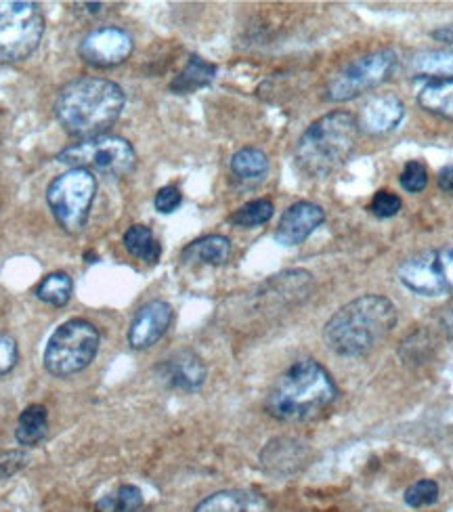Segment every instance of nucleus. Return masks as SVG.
<instances>
[{"label": "nucleus", "instance_id": "cd10ccee", "mask_svg": "<svg viewBox=\"0 0 453 512\" xmlns=\"http://www.w3.org/2000/svg\"><path fill=\"white\" fill-rule=\"evenodd\" d=\"M441 498V487L433 479H420L409 485L403 494V500L409 508H428L435 506Z\"/></svg>", "mask_w": 453, "mask_h": 512}, {"label": "nucleus", "instance_id": "b1692460", "mask_svg": "<svg viewBox=\"0 0 453 512\" xmlns=\"http://www.w3.org/2000/svg\"><path fill=\"white\" fill-rule=\"evenodd\" d=\"M124 248L135 259L149 265H156L162 256V246L156 240L154 231L145 225H133L124 233Z\"/></svg>", "mask_w": 453, "mask_h": 512}, {"label": "nucleus", "instance_id": "a211bd4d", "mask_svg": "<svg viewBox=\"0 0 453 512\" xmlns=\"http://www.w3.org/2000/svg\"><path fill=\"white\" fill-rule=\"evenodd\" d=\"M231 259V240L225 236H204L191 242L183 252L181 261L187 265H225Z\"/></svg>", "mask_w": 453, "mask_h": 512}, {"label": "nucleus", "instance_id": "9d476101", "mask_svg": "<svg viewBox=\"0 0 453 512\" xmlns=\"http://www.w3.org/2000/svg\"><path fill=\"white\" fill-rule=\"evenodd\" d=\"M399 282L418 296L453 294V242L405 259L397 269Z\"/></svg>", "mask_w": 453, "mask_h": 512}, {"label": "nucleus", "instance_id": "f704fd0d", "mask_svg": "<svg viewBox=\"0 0 453 512\" xmlns=\"http://www.w3.org/2000/svg\"><path fill=\"white\" fill-rule=\"evenodd\" d=\"M441 328L449 340H453V301L441 313Z\"/></svg>", "mask_w": 453, "mask_h": 512}, {"label": "nucleus", "instance_id": "473e14b6", "mask_svg": "<svg viewBox=\"0 0 453 512\" xmlns=\"http://www.w3.org/2000/svg\"><path fill=\"white\" fill-rule=\"evenodd\" d=\"M26 464H28L26 454H21V452H3V454H0V479L15 475Z\"/></svg>", "mask_w": 453, "mask_h": 512}, {"label": "nucleus", "instance_id": "39448f33", "mask_svg": "<svg viewBox=\"0 0 453 512\" xmlns=\"http://www.w3.org/2000/svg\"><path fill=\"white\" fill-rule=\"evenodd\" d=\"M101 345L99 330L86 322V319L74 317L63 322L47 340L42 364L45 370L55 378H68L89 368Z\"/></svg>", "mask_w": 453, "mask_h": 512}, {"label": "nucleus", "instance_id": "ddd939ff", "mask_svg": "<svg viewBox=\"0 0 453 512\" xmlns=\"http://www.w3.org/2000/svg\"><path fill=\"white\" fill-rule=\"evenodd\" d=\"M326 221V212L315 202H296L292 204L282 219H279L275 242L282 246H300L305 244L313 233Z\"/></svg>", "mask_w": 453, "mask_h": 512}, {"label": "nucleus", "instance_id": "f8f14e48", "mask_svg": "<svg viewBox=\"0 0 453 512\" xmlns=\"http://www.w3.org/2000/svg\"><path fill=\"white\" fill-rule=\"evenodd\" d=\"M156 376L164 387L181 393H198L208 378V368L204 359L189 349H181L170 353L166 359H162Z\"/></svg>", "mask_w": 453, "mask_h": 512}, {"label": "nucleus", "instance_id": "bb28decb", "mask_svg": "<svg viewBox=\"0 0 453 512\" xmlns=\"http://www.w3.org/2000/svg\"><path fill=\"white\" fill-rule=\"evenodd\" d=\"M275 215V206L271 200H252L244 206L237 208L233 215H231V223L235 227H244V229H254V227H261L267 225Z\"/></svg>", "mask_w": 453, "mask_h": 512}, {"label": "nucleus", "instance_id": "a878e982", "mask_svg": "<svg viewBox=\"0 0 453 512\" xmlns=\"http://www.w3.org/2000/svg\"><path fill=\"white\" fill-rule=\"evenodd\" d=\"M143 504V492L137 485H120L95 504V512H139Z\"/></svg>", "mask_w": 453, "mask_h": 512}, {"label": "nucleus", "instance_id": "f3484780", "mask_svg": "<svg viewBox=\"0 0 453 512\" xmlns=\"http://www.w3.org/2000/svg\"><path fill=\"white\" fill-rule=\"evenodd\" d=\"M214 78H217V66L200 55H191L185 63V68L170 82V91L177 95L196 93L200 89L210 87Z\"/></svg>", "mask_w": 453, "mask_h": 512}, {"label": "nucleus", "instance_id": "7ed1b4c3", "mask_svg": "<svg viewBox=\"0 0 453 512\" xmlns=\"http://www.w3.org/2000/svg\"><path fill=\"white\" fill-rule=\"evenodd\" d=\"M336 399L338 387L330 372L315 359H298L273 382L265 410L279 422H309L332 408Z\"/></svg>", "mask_w": 453, "mask_h": 512}, {"label": "nucleus", "instance_id": "0eeeda50", "mask_svg": "<svg viewBox=\"0 0 453 512\" xmlns=\"http://www.w3.org/2000/svg\"><path fill=\"white\" fill-rule=\"evenodd\" d=\"M97 196V179L84 168H70L55 177L47 187V204L53 212L57 225L78 236L89 221L91 208Z\"/></svg>", "mask_w": 453, "mask_h": 512}, {"label": "nucleus", "instance_id": "c85d7f7f", "mask_svg": "<svg viewBox=\"0 0 453 512\" xmlns=\"http://www.w3.org/2000/svg\"><path fill=\"white\" fill-rule=\"evenodd\" d=\"M399 181L407 194H420V191H424L428 185V170L422 162L412 160L403 166Z\"/></svg>", "mask_w": 453, "mask_h": 512}, {"label": "nucleus", "instance_id": "20e7f679", "mask_svg": "<svg viewBox=\"0 0 453 512\" xmlns=\"http://www.w3.org/2000/svg\"><path fill=\"white\" fill-rule=\"evenodd\" d=\"M357 139V118L349 112L321 116L300 135L294 152L296 166L311 179H326L351 160Z\"/></svg>", "mask_w": 453, "mask_h": 512}, {"label": "nucleus", "instance_id": "6ab92c4d", "mask_svg": "<svg viewBox=\"0 0 453 512\" xmlns=\"http://www.w3.org/2000/svg\"><path fill=\"white\" fill-rule=\"evenodd\" d=\"M409 68L420 78H430V82L453 80V49L420 51L409 61Z\"/></svg>", "mask_w": 453, "mask_h": 512}, {"label": "nucleus", "instance_id": "2eb2a0df", "mask_svg": "<svg viewBox=\"0 0 453 512\" xmlns=\"http://www.w3.org/2000/svg\"><path fill=\"white\" fill-rule=\"evenodd\" d=\"M405 118V105L397 95H378L363 105L357 126L359 133L382 137L397 131Z\"/></svg>", "mask_w": 453, "mask_h": 512}, {"label": "nucleus", "instance_id": "393cba45", "mask_svg": "<svg viewBox=\"0 0 453 512\" xmlns=\"http://www.w3.org/2000/svg\"><path fill=\"white\" fill-rule=\"evenodd\" d=\"M74 282L66 271H55L47 275L36 288L38 301L47 303L51 307H66L72 301Z\"/></svg>", "mask_w": 453, "mask_h": 512}, {"label": "nucleus", "instance_id": "f03ea898", "mask_svg": "<svg viewBox=\"0 0 453 512\" xmlns=\"http://www.w3.org/2000/svg\"><path fill=\"white\" fill-rule=\"evenodd\" d=\"M397 319V307L391 298L363 294L328 319L323 340L340 357H365L395 330Z\"/></svg>", "mask_w": 453, "mask_h": 512}, {"label": "nucleus", "instance_id": "1a4fd4ad", "mask_svg": "<svg viewBox=\"0 0 453 512\" xmlns=\"http://www.w3.org/2000/svg\"><path fill=\"white\" fill-rule=\"evenodd\" d=\"M397 68V53L393 49H380L363 55L349 66H344L330 82L323 99L330 103H344L359 95L370 93L393 76Z\"/></svg>", "mask_w": 453, "mask_h": 512}, {"label": "nucleus", "instance_id": "2f4dec72", "mask_svg": "<svg viewBox=\"0 0 453 512\" xmlns=\"http://www.w3.org/2000/svg\"><path fill=\"white\" fill-rule=\"evenodd\" d=\"M19 359V351H17V343L15 338H11L9 334H0V376L9 374Z\"/></svg>", "mask_w": 453, "mask_h": 512}, {"label": "nucleus", "instance_id": "c9c22d12", "mask_svg": "<svg viewBox=\"0 0 453 512\" xmlns=\"http://www.w3.org/2000/svg\"><path fill=\"white\" fill-rule=\"evenodd\" d=\"M433 38L439 40V42H445V45L453 47V26H443V28H437L433 32Z\"/></svg>", "mask_w": 453, "mask_h": 512}, {"label": "nucleus", "instance_id": "dca6fc26", "mask_svg": "<svg viewBox=\"0 0 453 512\" xmlns=\"http://www.w3.org/2000/svg\"><path fill=\"white\" fill-rule=\"evenodd\" d=\"M193 512H271V504L252 489H223L202 500Z\"/></svg>", "mask_w": 453, "mask_h": 512}, {"label": "nucleus", "instance_id": "aec40b11", "mask_svg": "<svg viewBox=\"0 0 453 512\" xmlns=\"http://www.w3.org/2000/svg\"><path fill=\"white\" fill-rule=\"evenodd\" d=\"M49 431V412L45 405L32 403L19 414L15 426V439L19 445L34 447L47 437Z\"/></svg>", "mask_w": 453, "mask_h": 512}, {"label": "nucleus", "instance_id": "9b49d317", "mask_svg": "<svg viewBox=\"0 0 453 512\" xmlns=\"http://www.w3.org/2000/svg\"><path fill=\"white\" fill-rule=\"evenodd\" d=\"M133 49L135 45L131 34L124 32L122 28L107 26L86 34L78 47V55L93 68L110 70L122 66L133 55Z\"/></svg>", "mask_w": 453, "mask_h": 512}, {"label": "nucleus", "instance_id": "5701e85b", "mask_svg": "<svg viewBox=\"0 0 453 512\" xmlns=\"http://www.w3.org/2000/svg\"><path fill=\"white\" fill-rule=\"evenodd\" d=\"M261 460L273 471L292 473L305 460V447L294 439H275L265 447Z\"/></svg>", "mask_w": 453, "mask_h": 512}, {"label": "nucleus", "instance_id": "f257e3e1", "mask_svg": "<svg viewBox=\"0 0 453 512\" xmlns=\"http://www.w3.org/2000/svg\"><path fill=\"white\" fill-rule=\"evenodd\" d=\"M126 95L120 84L105 78H78L55 99V118L76 139L103 137L120 120Z\"/></svg>", "mask_w": 453, "mask_h": 512}, {"label": "nucleus", "instance_id": "c756f323", "mask_svg": "<svg viewBox=\"0 0 453 512\" xmlns=\"http://www.w3.org/2000/svg\"><path fill=\"white\" fill-rule=\"evenodd\" d=\"M403 208V202L393 191L380 189L370 204V212L376 219H393L397 217Z\"/></svg>", "mask_w": 453, "mask_h": 512}, {"label": "nucleus", "instance_id": "4468645a", "mask_svg": "<svg viewBox=\"0 0 453 512\" xmlns=\"http://www.w3.org/2000/svg\"><path fill=\"white\" fill-rule=\"evenodd\" d=\"M172 307L164 301H149L145 303L133 317L128 326L126 340L135 351H145L154 347L158 340L168 332L172 324Z\"/></svg>", "mask_w": 453, "mask_h": 512}, {"label": "nucleus", "instance_id": "4be33fe9", "mask_svg": "<svg viewBox=\"0 0 453 512\" xmlns=\"http://www.w3.org/2000/svg\"><path fill=\"white\" fill-rule=\"evenodd\" d=\"M231 173L242 183H261L269 173V158L256 147H244L231 158Z\"/></svg>", "mask_w": 453, "mask_h": 512}, {"label": "nucleus", "instance_id": "72a5a7b5", "mask_svg": "<svg viewBox=\"0 0 453 512\" xmlns=\"http://www.w3.org/2000/svg\"><path fill=\"white\" fill-rule=\"evenodd\" d=\"M439 187L445 191V194L453 196V164L445 166L439 173Z\"/></svg>", "mask_w": 453, "mask_h": 512}, {"label": "nucleus", "instance_id": "6e6552de", "mask_svg": "<svg viewBox=\"0 0 453 512\" xmlns=\"http://www.w3.org/2000/svg\"><path fill=\"white\" fill-rule=\"evenodd\" d=\"M57 160L70 168H84L89 173H101L105 177H126L137 166L135 147L122 137L103 135L74 143L59 152Z\"/></svg>", "mask_w": 453, "mask_h": 512}, {"label": "nucleus", "instance_id": "7c9ffc66", "mask_svg": "<svg viewBox=\"0 0 453 512\" xmlns=\"http://www.w3.org/2000/svg\"><path fill=\"white\" fill-rule=\"evenodd\" d=\"M181 204H183V194L175 185L162 187L154 198V206L158 212H162V215H172V212H175Z\"/></svg>", "mask_w": 453, "mask_h": 512}, {"label": "nucleus", "instance_id": "423d86ee", "mask_svg": "<svg viewBox=\"0 0 453 512\" xmlns=\"http://www.w3.org/2000/svg\"><path fill=\"white\" fill-rule=\"evenodd\" d=\"M47 21L40 5L0 0V63L26 61L40 47Z\"/></svg>", "mask_w": 453, "mask_h": 512}, {"label": "nucleus", "instance_id": "412c9836", "mask_svg": "<svg viewBox=\"0 0 453 512\" xmlns=\"http://www.w3.org/2000/svg\"><path fill=\"white\" fill-rule=\"evenodd\" d=\"M418 105L428 114L453 122V80L426 82L418 91Z\"/></svg>", "mask_w": 453, "mask_h": 512}]
</instances>
